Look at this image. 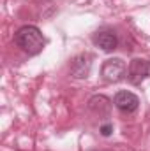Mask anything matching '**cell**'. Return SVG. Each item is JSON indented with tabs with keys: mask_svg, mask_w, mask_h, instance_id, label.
Here are the masks:
<instances>
[{
	"mask_svg": "<svg viewBox=\"0 0 150 151\" xmlns=\"http://www.w3.org/2000/svg\"><path fill=\"white\" fill-rule=\"evenodd\" d=\"M14 40H16V44H18L25 53H28V55H39V53L42 51L44 44H46L44 35L41 34V30H39L37 27H34V25H25V27H21V28L16 32Z\"/></svg>",
	"mask_w": 150,
	"mask_h": 151,
	"instance_id": "obj_1",
	"label": "cell"
},
{
	"mask_svg": "<svg viewBox=\"0 0 150 151\" xmlns=\"http://www.w3.org/2000/svg\"><path fill=\"white\" fill-rule=\"evenodd\" d=\"M125 72H127V65L120 58H110L101 67V76H103V79L106 83H118V81H122Z\"/></svg>",
	"mask_w": 150,
	"mask_h": 151,
	"instance_id": "obj_2",
	"label": "cell"
},
{
	"mask_svg": "<svg viewBox=\"0 0 150 151\" xmlns=\"http://www.w3.org/2000/svg\"><path fill=\"white\" fill-rule=\"evenodd\" d=\"M150 76V62L143 58H134L129 63L127 69V79L131 84H141V81H145Z\"/></svg>",
	"mask_w": 150,
	"mask_h": 151,
	"instance_id": "obj_3",
	"label": "cell"
},
{
	"mask_svg": "<svg viewBox=\"0 0 150 151\" xmlns=\"http://www.w3.org/2000/svg\"><path fill=\"white\" fill-rule=\"evenodd\" d=\"M113 102H115V106H117V109H118V111L127 113V114L134 113V111L138 109V106H140V99H138L133 91H127V90L118 91V93L115 95Z\"/></svg>",
	"mask_w": 150,
	"mask_h": 151,
	"instance_id": "obj_4",
	"label": "cell"
},
{
	"mask_svg": "<svg viewBox=\"0 0 150 151\" xmlns=\"http://www.w3.org/2000/svg\"><path fill=\"white\" fill-rule=\"evenodd\" d=\"M94 44L97 47H101L103 51L110 53L117 47L118 44V39H117V34L113 30H99L95 35H94Z\"/></svg>",
	"mask_w": 150,
	"mask_h": 151,
	"instance_id": "obj_5",
	"label": "cell"
},
{
	"mask_svg": "<svg viewBox=\"0 0 150 151\" xmlns=\"http://www.w3.org/2000/svg\"><path fill=\"white\" fill-rule=\"evenodd\" d=\"M110 107H111V104H110V100L106 97H94V99H90V109L94 113H97L99 116L101 114H108Z\"/></svg>",
	"mask_w": 150,
	"mask_h": 151,
	"instance_id": "obj_6",
	"label": "cell"
},
{
	"mask_svg": "<svg viewBox=\"0 0 150 151\" xmlns=\"http://www.w3.org/2000/svg\"><path fill=\"white\" fill-rule=\"evenodd\" d=\"M111 132H113V127L110 125V123H108V125H103V127H101V134H103V135H106V137H108V135H110Z\"/></svg>",
	"mask_w": 150,
	"mask_h": 151,
	"instance_id": "obj_7",
	"label": "cell"
}]
</instances>
